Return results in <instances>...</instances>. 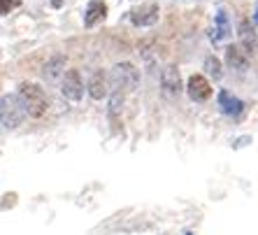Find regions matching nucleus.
<instances>
[{"label": "nucleus", "mask_w": 258, "mask_h": 235, "mask_svg": "<svg viewBox=\"0 0 258 235\" xmlns=\"http://www.w3.org/2000/svg\"><path fill=\"white\" fill-rule=\"evenodd\" d=\"M19 98H21V103H24L26 112H28V116H33V119H40V116L47 114L49 109V100H47V93H44L42 89L37 84H33V82H24V84L19 86Z\"/></svg>", "instance_id": "1"}, {"label": "nucleus", "mask_w": 258, "mask_h": 235, "mask_svg": "<svg viewBox=\"0 0 258 235\" xmlns=\"http://www.w3.org/2000/svg\"><path fill=\"white\" fill-rule=\"evenodd\" d=\"M109 79H112V89L114 91H133L138 89V82H140V70L133 63L123 61V63H116L112 68V73H109Z\"/></svg>", "instance_id": "2"}, {"label": "nucleus", "mask_w": 258, "mask_h": 235, "mask_svg": "<svg viewBox=\"0 0 258 235\" xmlns=\"http://www.w3.org/2000/svg\"><path fill=\"white\" fill-rule=\"evenodd\" d=\"M0 116H3V126L5 128H17L19 124L28 116V112H26L21 98L5 93V96H3V103H0Z\"/></svg>", "instance_id": "3"}, {"label": "nucleus", "mask_w": 258, "mask_h": 235, "mask_svg": "<svg viewBox=\"0 0 258 235\" xmlns=\"http://www.w3.org/2000/svg\"><path fill=\"white\" fill-rule=\"evenodd\" d=\"M161 91L168 100L179 98V93H181V73L174 63H168V66L161 70Z\"/></svg>", "instance_id": "4"}, {"label": "nucleus", "mask_w": 258, "mask_h": 235, "mask_svg": "<svg viewBox=\"0 0 258 235\" xmlns=\"http://www.w3.org/2000/svg\"><path fill=\"white\" fill-rule=\"evenodd\" d=\"M60 93L72 100V103H77L82 93H84V84H82V75H79L77 68H70L66 75H63V82H60Z\"/></svg>", "instance_id": "5"}, {"label": "nucleus", "mask_w": 258, "mask_h": 235, "mask_svg": "<svg viewBox=\"0 0 258 235\" xmlns=\"http://www.w3.org/2000/svg\"><path fill=\"white\" fill-rule=\"evenodd\" d=\"M186 93L196 103H205V100L212 98V84L203 75H191V77H188V84H186Z\"/></svg>", "instance_id": "6"}, {"label": "nucleus", "mask_w": 258, "mask_h": 235, "mask_svg": "<svg viewBox=\"0 0 258 235\" xmlns=\"http://www.w3.org/2000/svg\"><path fill=\"white\" fill-rule=\"evenodd\" d=\"M158 10L156 3H147V5H140L138 10H133L131 12V21L133 26H138V28H144V26H154L158 21Z\"/></svg>", "instance_id": "7"}, {"label": "nucleus", "mask_w": 258, "mask_h": 235, "mask_svg": "<svg viewBox=\"0 0 258 235\" xmlns=\"http://www.w3.org/2000/svg\"><path fill=\"white\" fill-rule=\"evenodd\" d=\"M226 63H228L233 70L244 73L246 68H249V63H251V56H249V51H246L242 44H228V47H226Z\"/></svg>", "instance_id": "8"}, {"label": "nucleus", "mask_w": 258, "mask_h": 235, "mask_svg": "<svg viewBox=\"0 0 258 235\" xmlns=\"http://www.w3.org/2000/svg\"><path fill=\"white\" fill-rule=\"evenodd\" d=\"M109 75L105 70H96V73L91 75L89 79V96L93 100H102V98L109 96Z\"/></svg>", "instance_id": "9"}, {"label": "nucleus", "mask_w": 258, "mask_h": 235, "mask_svg": "<svg viewBox=\"0 0 258 235\" xmlns=\"http://www.w3.org/2000/svg\"><path fill=\"white\" fill-rule=\"evenodd\" d=\"M237 37H240V44L251 54L253 49L258 47V35H256V28L251 26L249 19H240V24H237Z\"/></svg>", "instance_id": "10"}, {"label": "nucleus", "mask_w": 258, "mask_h": 235, "mask_svg": "<svg viewBox=\"0 0 258 235\" xmlns=\"http://www.w3.org/2000/svg\"><path fill=\"white\" fill-rule=\"evenodd\" d=\"M219 107L226 116H240L244 112V103L235 98L230 91H219Z\"/></svg>", "instance_id": "11"}, {"label": "nucleus", "mask_w": 258, "mask_h": 235, "mask_svg": "<svg viewBox=\"0 0 258 235\" xmlns=\"http://www.w3.org/2000/svg\"><path fill=\"white\" fill-rule=\"evenodd\" d=\"M60 73L63 75L68 73L66 70V56L63 54H51V58H49L42 68L44 79H47V82H56V79L60 77Z\"/></svg>", "instance_id": "12"}, {"label": "nucleus", "mask_w": 258, "mask_h": 235, "mask_svg": "<svg viewBox=\"0 0 258 235\" xmlns=\"http://www.w3.org/2000/svg\"><path fill=\"white\" fill-rule=\"evenodd\" d=\"M105 14H107V5L102 0H91L84 12V26L86 28H93V26L100 24L102 19H105Z\"/></svg>", "instance_id": "13"}, {"label": "nucleus", "mask_w": 258, "mask_h": 235, "mask_svg": "<svg viewBox=\"0 0 258 235\" xmlns=\"http://www.w3.org/2000/svg\"><path fill=\"white\" fill-rule=\"evenodd\" d=\"M230 35V21H228V14L226 10H219L214 17V30H212V40L214 42H221L226 37Z\"/></svg>", "instance_id": "14"}, {"label": "nucleus", "mask_w": 258, "mask_h": 235, "mask_svg": "<svg viewBox=\"0 0 258 235\" xmlns=\"http://www.w3.org/2000/svg\"><path fill=\"white\" fill-rule=\"evenodd\" d=\"M121 107H123V93L121 91H112V98H109V119L116 124V116H119Z\"/></svg>", "instance_id": "15"}, {"label": "nucleus", "mask_w": 258, "mask_h": 235, "mask_svg": "<svg viewBox=\"0 0 258 235\" xmlns=\"http://www.w3.org/2000/svg\"><path fill=\"white\" fill-rule=\"evenodd\" d=\"M205 70H207V75L214 79H221L223 77V70H221V61L216 58V56H207L205 58Z\"/></svg>", "instance_id": "16"}, {"label": "nucleus", "mask_w": 258, "mask_h": 235, "mask_svg": "<svg viewBox=\"0 0 258 235\" xmlns=\"http://www.w3.org/2000/svg\"><path fill=\"white\" fill-rule=\"evenodd\" d=\"M19 5V0H0V12L3 14H10V10L12 7Z\"/></svg>", "instance_id": "17"}, {"label": "nucleus", "mask_w": 258, "mask_h": 235, "mask_svg": "<svg viewBox=\"0 0 258 235\" xmlns=\"http://www.w3.org/2000/svg\"><path fill=\"white\" fill-rule=\"evenodd\" d=\"M256 24H258V10H256Z\"/></svg>", "instance_id": "18"}, {"label": "nucleus", "mask_w": 258, "mask_h": 235, "mask_svg": "<svg viewBox=\"0 0 258 235\" xmlns=\"http://www.w3.org/2000/svg\"><path fill=\"white\" fill-rule=\"evenodd\" d=\"M186 235H193V233H186Z\"/></svg>", "instance_id": "19"}]
</instances>
